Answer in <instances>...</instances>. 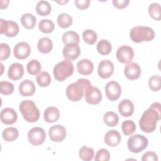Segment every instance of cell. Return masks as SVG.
Wrapping results in <instances>:
<instances>
[{"instance_id": "obj_1", "label": "cell", "mask_w": 161, "mask_h": 161, "mask_svg": "<svg viewBox=\"0 0 161 161\" xmlns=\"http://www.w3.org/2000/svg\"><path fill=\"white\" fill-rule=\"evenodd\" d=\"M161 118V105L159 103H153L143 112L139 121L140 128L145 133L153 132L157 127L158 121Z\"/></svg>"}, {"instance_id": "obj_2", "label": "cell", "mask_w": 161, "mask_h": 161, "mask_svg": "<svg viewBox=\"0 0 161 161\" xmlns=\"http://www.w3.org/2000/svg\"><path fill=\"white\" fill-rule=\"evenodd\" d=\"M91 87L92 84L87 79H79L67 87L66 96L69 100L73 102L79 101L84 96L86 91Z\"/></svg>"}, {"instance_id": "obj_3", "label": "cell", "mask_w": 161, "mask_h": 161, "mask_svg": "<svg viewBox=\"0 0 161 161\" xmlns=\"http://www.w3.org/2000/svg\"><path fill=\"white\" fill-rule=\"evenodd\" d=\"M155 36L154 30L146 26H136L132 28L130 31L131 40L135 43L152 41Z\"/></svg>"}, {"instance_id": "obj_4", "label": "cell", "mask_w": 161, "mask_h": 161, "mask_svg": "<svg viewBox=\"0 0 161 161\" xmlns=\"http://www.w3.org/2000/svg\"><path fill=\"white\" fill-rule=\"evenodd\" d=\"M19 109L27 122H36L40 118V111L35 103L31 100H24L21 102Z\"/></svg>"}, {"instance_id": "obj_5", "label": "cell", "mask_w": 161, "mask_h": 161, "mask_svg": "<svg viewBox=\"0 0 161 161\" xmlns=\"http://www.w3.org/2000/svg\"><path fill=\"white\" fill-rule=\"evenodd\" d=\"M74 72L73 64L68 59H65L57 64L53 70L55 79L58 81H64L71 76Z\"/></svg>"}, {"instance_id": "obj_6", "label": "cell", "mask_w": 161, "mask_h": 161, "mask_svg": "<svg viewBox=\"0 0 161 161\" xmlns=\"http://www.w3.org/2000/svg\"><path fill=\"white\" fill-rule=\"evenodd\" d=\"M148 144V140L145 136L136 134L131 136L127 142V146L131 152L137 153L145 150Z\"/></svg>"}, {"instance_id": "obj_7", "label": "cell", "mask_w": 161, "mask_h": 161, "mask_svg": "<svg viewBox=\"0 0 161 161\" xmlns=\"http://www.w3.org/2000/svg\"><path fill=\"white\" fill-rule=\"evenodd\" d=\"M19 31V26L15 21L11 20L0 19V33L8 37L16 36Z\"/></svg>"}, {"instance_id": "obj_8", "label": "cell", "mask_w": 161, "mask_h": 161, "mask_svg": "<svg viewBox=\"0 0 161 161\" xmlns=\"http://www.w3.org/2000/svg\"><path fill=\"white\" fill-rule=\"evenodd\" d=\"M28 139L31 145H40L43 143L46 139L45 131L40 127L32 128L28 133Z\"/></svg>"}, {"instance_id": "obj_9", "label": "cell", "mask_w": 161, "mask_h": 161, "mask_svg": "<svg viewBox=\"0 0 161 161\" xmlns=\"http://www.w3.org/2000/svg\"><path fill=\"white\" fill-rule=\"evenodd\" d=\"M105 93L109 100L111 101H116L119 99L121 94V86L116 81H109L105 86Z\"/></svg>"}, {"instance_id": "obj_10", "label": "cell", "mask_w": 161, "mask_h": 161, "mask_svg": "<svg viewBox=\"0 0 161 161\" xmlns=\"http://www.w3.org/2000/svg\"><path fill=\"white\" fill-rule=\"evenodd\" d=\"M116 56L119 62L128 64L131 62L134 57V52L131 47L128 45H121L118 48Z\"/></svg>"}, {"instance_id": "obj_11", "label": "cell", "mask_w": 161, "mask_h": 161, "mask_svg": "<svg viewBox=\"0 0 161 161\" xmlns=\"http://www.w3.org/2000/svg\"><path fill=\"white\" fill-rule=\"evenodd\" d=\"M114 72V64L109 60H103L98 65L97 73L102 79H108Z\"/></svg>"}, {"instance_id": "obj_12", "label": "cell", "mask_w": 161, "mask_h": 161, "mask_svg": "<svg viewBox=\"0 0 161 161\" xmlns=\"http://www.w3.org/2000/svg\"><path fill=\"white\" fill-rule=\"evenodd\" d=\"M48 135L52 141L61 142L65 138L67 132L64 126L60 125H56L50 127L48 130Z\"/></svg>"}, {"instance_id": "obj_13", "label": "cell", "mask_w": 161, "mask_h": 161, "mask_svg": "<svg viewBox=\"0 0 161 161\" xmlns=\"http://www.w3.org/2000/svg\"><path fill=\"white\" fill-rule=\"evenodd\" d=\"M80 54V49L78 44L71 43L65 45L62 50V55L65 59L74 60Z\"/></svg>"}, {"instance_id": "obj_14", "label": "cell", "mask_w": 161, "mask_h": 161, "mask_svg": "<svg viewBox=\"0 0 161 161\" xmlns=\"http://www.w3.org/2000/svg\"><path fill=\"white\" fill-rule=\"evenodd\" d=\"M31 53V47L30 45L25 42L18 43L13 49L14 56L20 60H23L28 57Z\"/></svg>"}, {"instance_id": "obj_15", "label": "cell", "mask_w": 161, "mask_h": 161, "mask_svg": "<svg viewBox=\"0 0 161 161\" xmlns=\"http://www.w3.org/2000/svg\"><path fill=\"white\" fill-rule=\"evenodd\" d=\"M86 101L92 105L99 104L102 100V94L101 91L96 87H91L87 89L85 94Z\"/></svg>"}, {"instance_id": "obj_16", "label": "cell", "mask_w": 161, "mask_h": 161, "mask_svg": "<svg viewBox=\"0 0 161 161\" xmlns=\"http://www.w3.org/2000/svg\"><path fill=\"white\" fill-rule=\"evenodd\" d=\"M124 74L128 79L135 80L141 75V68L137 63L130 62L125 65Z\"/></svg>"}, {"instance_id": "obj_17", "label": "cell", "mask_w": 161, "mask_h": 161, "mask_svg": "<svg viewBox=\"0 0 161 161\" xmlns=\"http://www.w3.org/2000/svg\"><path fill=\"white\" fill-rule=\"evenodd\" d=\"M1 121L5 125H12L18 119V114L16 111L11 108H4L0 114Z\"/></svg>"}, {"instance_id": "obj_18", "label": "cell", "mask_w": 161, "mask_h": 161, "mask_svg": "<svg viewBox=\"0 0 161 161\" xmlns=\"http://www.w3.org/2000/svg\"><path fill=\"white\" fill-rule=\"evenodd\" d=\"M24 74V67L22 64L19 63L12 64L8 71V77L13 80H18L22 78Z\"/></svg>"}, {"instance_id": "obj_19", "label": "cell", "mask_w": 161, "mask_h": 161, "mask_svg": "<svg viewBox=\"0 0 161 161\" xmlns=\"http://www.w3.org/2000/svg\"><path fill=\"white\" fill-rule=\"evenodd\" d=\"M121 140L119 133L116 130H109L104 135V142L109 147H114L118 146Z\"/></svg>"}, {"instance_id": "obj_20", "label": "cell", "mask_w": 161, "mask_h": 161, "mask_svg": "<svg viewBox=\"0 0 161 161\" xmlns=\"http://www.w3.org/2000/svg\"><path fill=\"white\" fill-rule=\"evenodd\" d=\"M118 111L123 117H129L134 112L133 103L128 99H124L118 104Z\"/></svg>"}, {"instance_id": "obj_21", "label": "cell", "mask_w": 161, "mask_h": 161, "mask_svg": "<svg viewBox=\"0 0 161 161\" xmlns=\"http://www.w3.org/2000/svg\"><path fill=\"white\" fill-rule=\"evenodd\" d=\"M35 91L36 87L34 83L29 79L23 80L19 85V92L23 96H33Z\"/></svg>"}, {"instance_id": "obj_22", "label": "cell", "mask_w": 161, "mask_h": 161, "mask_svg": "<svg viewBox=\"0 0 161 161\" xmlns=\"http://www.w3.org/2000/svg\"><path fill=\"white\" fill-rule=\"evenodd\" d=\"M77 69L80 74L88 75L92 72L94 70V64L89 59L84 58L77 62Z\"/></svg>"}, {"instance_id": "obj_23", "label": "cell", "mask_w": 161, "mask_h": 161, "mask_svg": "<svg viewBox=\"0 0 161 161\" xmlns=\"http://www.w3.org/2000/svg\"><path fill=\"white\" fill-rule=\"evenodd\" d=\"M43 118L47 123H54L60 118V112L55 106L48 107L44 111Z\"/></svg>"}, {"instance_id": "obj_24", "label": "cell", "mask_w": 161, "mask_h": 161, "mask_svg": "<svg viewBox=\"0 0 161 161\" xmlns=\"http://www.w3.org/2000/svg\"><path fill=\"white\" fill-rule=\"evenodd\" d=\"M37 48L41 53H48L52 50L53 43L49 38L43 37L38 40Z\"/></svg>"}, {"instance_id": "obj_25", "label": "cell", "mask_w": 161, "mask_h": 161, "mask_svg": "<svg viewBox=\"0 0 161 161\" xmlns=\"http://www.w3.org/2000/svg\"><path fill=\"white\" fill-rule=\"evenodd\" d=\"M21 22L24 28L31 30L35 27L36 23V18L32 14L25 13L21 16Z\"/></svg>"}, {"instance_id": "obj_26", "label": "cell", "mask_w": 161, "mask_h": 161, "mask_svg": "<svg viewBox=\"0 0 161 161\" xmlns=\"http://www.w3.org/2000/svg\"><path fill=\"white\" fill-rule=\"evenodd\" d=\"M52 10L50 4L47 1H40L36 5V11L40 16L48 15Z\"/></svg>"}, {"instance_id": "obj_27", "label": "cell", "mask_w": 161, "mask_h": 161, "mask_svg": "<svg viewBox=\"0 0 161 161\" xmlns=\"http://www.w3.org/2000/svg\"><path fill=\"white\" fill-rule=\"evenodd\" d=\"M18 135V130L14 127L6 128L2 132L3 138L6 142H13L17 139Z\"/></svg>"}, {"instance_id": "obj_28", "label": "cell", "mask_w": 161, "mask_h": 161, "mask_svg": "<svg viewBox=\"0 0 161 161\" xmlns=\"http://www.w3.org/2000/svg\"><path fill=\"white\" fill-rule=\"evenodd\" d=\"M62 42L65 45L74 43L78 44L80 42L79 36L75 31H68L64 33L62 38Z\"/></svg>"}, {"instance_id": "obj_29", "label": "cell", "mask_w": 161, "mask_h": 161, "mask_svg": "<svg viewBox=\"0 0 161 161\" xmlns=\"http://www.w3.org/2000/svg\"><path fill=\"white\" fill-rule=\"evenodd\" d=\"M103 121L107 126L113 127L118 125L119 122V116L113 111H108L104 114Z\"/></svg>"}, {"instance_id": "obj_30", "label": "cell", "mask_w": 161, "mask_h": 161, "mask_svg": "<svg viewBox=\"0 0 161 161\" xmlns=\"http://www.w3.org/2000/svg\"><path fill=\"white\" fill-rule=\"evenodd\" d=\"M97 52L102 55H107L109 54L112 50L111 43L105 39L101 40L98 42L96 47Z\"/></svg>"}, {"instance_id": "obj_31", "label": "cell", "mask_w": 161, "mask_h": 161, "mask_svg": "<svg viewBox=\"0 0 161 161\" xmlns=\"http://www.w3.org/2000/svg\"><path fill=\"white\" fill-rule=\"evenodd\" d=\"M72 17L67 13H63L57 17V23L60 28H67L72 24Z\"/></svg>"}, {"instance_id": "obj_32", "label": "cell", "mask_w": 161, "mask_h": 161, "mask_svg": "<svg viewBox=\"0 0 161 161\" xmlns=\"http://www.w3.org/2000/svg\"><path fill=\"white\" fill-rule=\"evenodd\" d=\"M79 157L84 161H90L93 159L94 156V151L93 148L87 146H83L79 149Z\"/></svg>"}, {"instance_id": "obj_33", "label": "cell", "mask_w": 161, "mask_h": 161, "mask_svg": "<svg viewBox=\"0 0 161 161\" xmlns=\"http://www.w3.org/2000/svg\"><path fill=\"white\" fill-rule=\"evenodd\" d=\"M39 30L44 33H52L55 29V25L48 19H43L38 23Z\"/></svg>"}, {"instance_id": "obj_34", "label": "cell", "mask_w": 161, "mask_h": 161, "mask_svg": "<svg viewBox=\"0 0 161 161\" xmlns=\"http://www.w3.org/2000/svg\"><path fill=\"white\" fill-rule=\"evenodd\" d=\"M41 69L40 62L36 59L31 60L26 65L27 72L30 75H38L40 72Z\"/></svg>"}, {"instance_id": "obj_35", "label": "cell", "mask_w": 161, "mask_h": 161, "mask_svg": "<svg viewBox=\"0 0 161 161\" xmlns=\"http://www.w3.org/2000/svg\"><path fill=\"white\" fill-rule=\"evenodd\" d=\"M36 82L38 84L42 87H45L49 86L51 82V77L48 72H40L36 77Z\"/></svg>"}, {"instance_id": "obj_36", "label": "cell", "mask_w": 161, "mask_h": 161, "mask_svg": "<svg viewBox=\"0 0 161 161\" xmlns=\"http://www.w3.org/2000/svg\"><path fill=\"white\" fill-rule=\"evenodd\" d=\"M148 13L153 19L160 21L161 19L160 15V5L157 3H151L148 6Z\"/></svg>"}, {"instance_id": "obj_37", "label": "cell", "mask_w": 161, "mask_h": 161, "mask_svg": "<svg viewBox=\"0 0 161 161\" xmlns=\"http://www.w3.org/2000/svg\"><path fill=\"white\" fill-rule=\"evenodd\" d=\"M82 38L85 43L89 45H93L96 43L97 35V33L92 30L87 29L82 33Z\"/></svg>"}, {"instance_id": "obj_38", "label": "cell", "mask_w": 161, "mask_h": 161, "mask_svg": "<svg viewBox=\"0 0 161 161\" xmlns=\"http://www.w3.org/2000/svg\"><path fill=\"white\" fill-rule=\"evenodd\" d=\"M149 88L152 91H158L161 88V77L160 75H155L149 78Z\"/></svg>"}, {"instance_id": "obj_39", "label": "cell", "mask_w": 161, "mask_h": 161, "mask_svg": "<svg viewBox=\"0 0 161 161\" xmlns=\"http://www.w3.org/2000/svg\"><path fill=\"white\" fill-rule=\"evenodd\" d=\"M121 128L125 135H131L136 130V125L132 120H126L123 122Z\"/></svg>"}, {"instance_id": "obj_40", "label": "cell", "mask_w": 161, "mask_h": 161, "mask_svg": "<svg viewBox=\"0 0 161 161\" xmlns=\"http://www.w3.org/2000/svg\"><path fill=\"white\" fill-rule=\"evenodd\" d=\"M14 85L8 81H1L0 92L4 95H9L13 92Z\"/></svg>"}, {"instance_id": "obj_41", "label": "cell", "mask_w": 161, "mask_h": 161, "mask_svg": "<svg viewBox=\"0 0 161 161\" xmlns=\"http://www.w3.org/2000/svg\"><path fill=\"white\" fill-rule=\"evenodd\" d=\"M110 159V153L107 149H99L94 157L95 161H108Z\"/></svg>"}, {"instance_id": "obj_42", "label": "cell", "mask_w": 161, "mask_h": 161, "mask_svg": "<svg viewBox=\"0 0 161 161\" xmlns=\"http://www.w3.org/2000/svg\"><path fill=\"white\" fill-rule=\"evenodd\" d=\"M11 48L8 44L6 43H1L0 44V60H6L10 55Z\"/></svg>"}, {"instance_id": "obj_43", "label": "cell", "mask_w": 161, "mask_h": 161, "mask_svg": "<svg viewBox=\"0 0 161 161\" xmlns=\"http://www.w3.org/2000/svg\"><path fill=\"white\" fill-rule=\"evenodd\" d=\"M142 161H157L158 160V157L157 155L153 152H147L145 153L142 157Z\"/></svg>"}, {"instance_id": "obj_44", "label": "cell", "mask_w": 161, "mask_h": 161, "mask_svg": "<svg viewBox=\"0 0 161 161\" xmlns=\"http://www.w3.org/2000/svg\"><path fill=\"white\" fill-rule=\"evenodd\" d=\"M75 6L80 9V10H84L87 9L91 1L89 0H75L74 1Z\"/></svg>"}, {"instance_id": "obj_45", "label": "cell", "mask_w": 161, "mask_h": 161, "mask_svg": "<svg viewBox=\"0 0 161 161\" xmlns=\"http://www.w3.org/2000/svg\"><path fill=\"white\" fill-rule=\"evenodd\" d=\"M113 6L117 9H123L128 6L129 0H113L112 1Z\"/></svg>"}, {"instance_id": "obj_46", "label": "cell", "mask_w": 161, "mask_h": 161, "mask_svg": "<svg viewBox=\"0 0 161 161\" xmlns=\"http://www.w3.org/2000/svg\"><path fill=\"white\" fill-rule=\"evenodd\" d=\"M8 3H9V1H1V9H4L6 8L8 6Z\"/></svg>"}, {"instance_id": "obj_47", "label": "cell", "mask_w": 161, "mask_h": 161, "mask_svg": "<svg viewBox=\"0 0 161 161\" xmlns=\"http://www.w3.org/2000/svg\"><path fill=\"white\" fill-rule=\"evenodd\" d=\"M57 3L58 4H64L65 3H67L68 2V1H56Z\"/></svg>"}, {"instance_id": "obj_48", "label": "cell", "mask_w": 161, "mask_h": 161, "mask_svg": "<svg viewBox=\"0 0 161 161\" xmlns=\"http://www.w3.org/2000/svg\"><path fill=\"white\" fill-rule=\"evenodd\" d=\"M1 67H2V69H1V74H3V64H2V63H1Z\"/></svg>"}]
</instances>
